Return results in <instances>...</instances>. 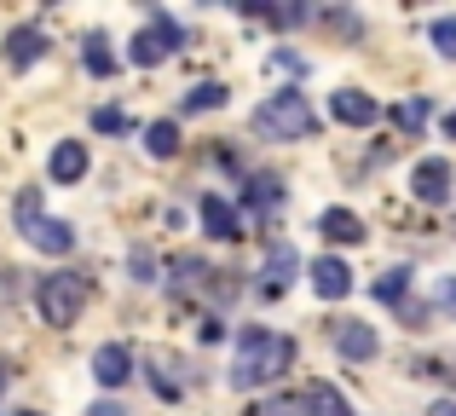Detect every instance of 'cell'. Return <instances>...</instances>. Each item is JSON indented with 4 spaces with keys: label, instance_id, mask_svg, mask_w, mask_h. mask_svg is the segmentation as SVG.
<instances>
[{
    "label": "cell",
    "instance_id": "obj_1",
    "mask_svg": "<svg viewBox=\"0 0 456 416\" xmlns=\"http://www.w3.org/2000/svg\"><path fill=\"white\" fill-rule=\"evenodd\" d=\"M289 364H295V341L289 336H278V330H266V324H248L243 336H237L232 387H237V394H255V387L278 382Z\"/></svg>",
    "mask_w": 456,
    "mask_h": 416
},
{
    "label": "cell",
    "instance_id": "obj_30",
    "mask_svg": "<svg viewBox=\"0 0 456 416\" xmlns=\"http://www.w3.org/2000/svg\"><path fill=\"white\" fill-rule=\"evenodd\" d=\"M428 416H456V405H451V399H439V405L428 411Z\"/></svg>",
    "mask_w": 456,
    "mask_h": 416
},
{
    "label": "cell",
    "instance_id": "obj_28",
    "mask_svg": "<svg viewBox=\"0 0 456 416\" xmlns=\"http://www.w3.org/2000/svg\"><path fill=\"white\" fill-rule=\"evenodd\" d=\"M127 266H134V278H139V283H151V278H156V255H151V249H134V255H127Z\"/></svg>",
    "mask_w": 456,
    "mask_h": 416
},
{
    "label": "cell",
    "instance_id": "obj_3",
    "mask_svg": "<svg viewBox=\"0 0 456 416\" xmlns=\"http://www.w3.org/2000/svg\"><path fill=\"white\" fill-rule=\"evenodd\" d=\"M255 134L260 139H312L318 134V116H312V104L301 93H278V99H266L255 110Z\"/></svg>",
    "mask_w": 456,
    "mask_h": 416
},
{
    "label": "cell",
    "instance_id": "obj_9",
    "mask_svg": "<svg viewBox=\"0 0 456 416\" xmlns=\"http://www.w3.org/2000/svg\"><path fill=\"white\" fill-rule=\"evenodd\" d=\"M335 347H341V359H376V353H381V336H376V324L341 318V324H335Z\"/></svg>",
    "mask_w": 456,
    "mask_h": 416
},
{
    "label": "cell",
    "instance_id": "obj_4",
    "mask_svg": "<svg viewBox=\"0 0 456 416\" xmlns=\"http://www.w3.org/2000/svg\"><path fill=\"white\" fill-rule=\"evenodd\" d=\"M18 232L29 237L41 255H69V249H76V232H69L64 220H46V214H41V192L18 197Z\"/></svg>",
    "mask_w": 456,
    "mask_h": 416
},
{
    "label": "cell",
    "instance_id": "obj_10",
    "mask_svg": "<svg viewBox=\"0 0 456 416\" xmlns=\"http://www.w3.org/2000/svg\"><path fill=\"white\" fill-rule=\"evenodd\" d=\"M312 290H318L323 301H346V295H353V272H346V260H335V255L312 260Z\"/></svg>",
    "mask_w": 456,
    "mask_h": 416
},
{
    "label": "cell",
    "instance_id": "obj_23",
    "mask_svg": "<svg viewBox=\"0 0 456 416\" xmlns=\"http://www.w3.org/2000/svg\"><path fill=\"white\" fill-rule=\"evenodd\" d=\"M278 180H266V174H260V180L255 185H248V208H278Z\"/></svg>",
    "mask_w": 456,
    "mask_h": 416
},
{
    "label": "cell",
    "instance_id": "obj_25",
    "mask_svg": "<svg viewBox=\"0 0 456 416\" xmlns=\"http://www.w3.org/2000/svg\"><path fill=\"white\" fill-rule=\"evenodd\" d=\"M248 416H306V405H301V399H289V394H283V399H266V405H255Z\"/></svg>",
    "mask_w": 456,
    "mask_h": 416
},
{
    "label": "cell",
    "instance_id": "obj_12",
    "mask_svg": "<svg viewBox=\"0 0 456 416\" xmlns=\"http://www.w3.org/2000/svg\"><path fill=\"white\" fill-rule=\"evenodd\" d=\"M330 116H335V122H346V127H370V122H376V99L346 87V93H335V99H330Z\"/></svg>",
    "mask_w": 456,
    "mask_h": 416
},
{
    "label": "cell",
    "instance_id": "obj_34",
    "mask_svg": "<svg viewBox=\"0 0 456 416\" xmlns=\"http://www.w3.org/2000/svg\"><path fill=\"white\" fill-rule=\"evenodd\" d=\"M23 416H41V411H23Z\"/></svg>",
    "mask_w": 456,
    "mask_h": 416
},
{
    "label": "cell",
    "instance_id": "obj_7",
    "mask_svg": "<svg viewBox=\"0 0 456 416\" xmlns=\"http://www.w3.org/2000/svg\"><path fill=\"white\" fill-rule=\"evenodd\" d=\"M295 272H301L295 243H289V237H272V243H266V283H260V290H266V295H283L295 283Z\"/></svg>",
    "mask_w": 456,
    "mask_h": 416
},
{
    "label": "cell",
    "instance_id": "obj_29",
    "mask_svg": "<svg viewBox=\"0 0 456 416\" xmlns=\"http://www.w3.org/2000/svg\"><path fill=\"white\" fill-rule=\"evenodd\" d=\"M93 127H99V134H127V116L122 110H99V116H93Z\"/></svg>",
    "mask_w": 456,
    "mask_h": 416
},
{
    "label": "cell",
    "instance_id": "obj_16",
    "mask_svg": "<svg viewBox=\"0 0 456 416\" xmlns=\"http://www.w3.org/2000/svg\"><path fill=\"white\" fill-rule=\"evenodd\" d=\"M301 405H306V416H353V405H346V394H335L330 382H312L306 394H301Z\"/></svg>",
    "mask_w": 456,
    "mask_h": 416
},
{
    "label": "cell",
    "instance_id": "obj_24",
    "mask_svg": "<svg viewBox=\"0 0 456 416\" xmlns=\"http://www.w3.org/2000/svg\"><path fill=\"white\" fill-rule=\"evenodd\" d=\"M81 58H87V69H93V76H110V69H116V58L104 53V35H93V41H87V53H81Z\"/></svg>",
    "mask_w": 456,
    "mask_h": 416
},
{
    "label": "cell",
    "instance_id": "obj_14",
    "mask_svg": "<svg viewBox=\"0 0 456 416\" xmlns=\"http://www.w3.org/2000/svg\"><path fill=\"white\" fill-rule=\"evenodd\" d=\"M46 174H53L58 185H76L81 174H87V145H76V139H64V145L53 151V162H46Z\"/></svg>",
    "mask_w": 456,
    "mask_h": 416
},
{
    "label": "cell",
    "instance_id": "obj_13",
    "mask_svg": "<svg viewBox=\"0 0 456 416\" xmlns=\"http://www.w3.org/2000/svg\"><path fill=\"white\" fill-rule=\"evenodd\" d=\"M41 53H46V35L35 29V23H23V29L6 35V64H12V69H29Z\"/></svg>",
    "mask_w": 456,
    "mask_h": 416
},
{
    "label": "cell",
    "instance_id": "obj_33",
    "mask_svg": "<svg viewBox=\"0 0 456 416\" xmlns=\"http://www.w3.org/2000/svg\"><path fill=\"white\" fill-rule=\"evenodd\" d=\"M445 134H451V139H456V110H451V122H445Z\"/></svg>",
    "mask_w": 456,
    "mask_h": 416
},
{
    "label": "cell",
    "instance_id": "obj_26",
    "mask_svg": "<svg viewBox=\"0 0 456 416\" xmlns=\"http://www.w3.org/2000/svg\"><path fill=\"white\" fill-rule=\"evenodd\" d=\"M248 12H260V18H272L278 29H289V23H301V18H306V6H248Z\"/></svg>",
    "mask_w": 456,
    "mask_h": 416
},
{
    "label": "cell",
    "instance_id": "obj_22",
    "mask_svg": "<svg viewBox=\"0 0 456 416\" xmlns=\"http://www.w3.org/2000/svg\"><path fill=\"white\" fill-rule=\"evenodd\" d=\"M393 122H399V127H404V134H416V127H422V122H428V99H404V104H399V110H393Z\"/></svg>",
    "mask_w": 456,
    "mask_h": 416
},
{
    "label": "cell",
    "instance_id": "obj_27",
    "mask_svg": "<svg viewBox=\"0 0 456 416\" xmlns=\"http://www.w3.org/2000/svg\"><path fill=\"white\" fill-rule=\"evenodd\" d=\"M428 35H434V46H439L445 58H456V18H439V23H434Z\"/></svg>",
    "mask_w": 456,
    "mask_h": 416
},
{
    "label": "cell",
    "instance_id": "obj_11",
    "mask_svg": "<svg viewBox=\"0 0 456 416\" xmlns=\"http://www.w3.org/2000/svg\"><path fill=\"white\" fill-rule=\"evenodd\" d=\"M93 376H99L104 387H122L127 376H134V347H122V341L99 347V353H93Z\"/></svg>",
    "mask_w": 456,
    "mask_h": 416
},
{
    "label": "cell",
    "instance_id": "obj_19",
    "mask_svg": "<svg viewBox=\"0 0 456 416\" xmlns=\"http://www.w3.org/2000/svg\"><path fill=\"white\" fill-rule=\"evenodd\" d=\"M145 151H151V157H174V151H179V127L174 122H151L145 127Z\"/></svg>",
    "mask_w": 456,
    "mask_h": 416
},
{
    "label": "cell",
    "instance_id": "obj_6",
    "mask_svg": "<svg viewBox=\"0 0 456 416\" xmlns=\"http://www.w3.org/2000/svg\"><path fill=\"white\" fill-rule=\"evenodd\" d=\"M451 180H456V174H451V162L445 157H428V162H416V174H411V192L416 197H422V203H451Z\"/></svg>",
    "mask_w": 456,
    "mask_h": 416
},
{
    "label": "cell",
    "instance_id": "obj_18",
    "mask_svg": "<svg viewBox=\"0 0 456 416\" xmlns=\"http://www.w3.org/2000/svg\"><path fill=\"white\" fill-rule=\"evenodd\" d=\"M145 364H156V387H162V394L167 399H179V394H185V382H179V376H174V353H145Z\"/></svg>",
    "mask_w": 456,
    "mask_h": 416
},
{
    "label": "cell",
    "instance_id": "obj_8",
    "mask_svg": "<svg viewBox=\"0 0 456 416\" xmlns=\"http://www.w3.org/2000/svg\"><path fill=\"white\" fill-rule=\"evenodd\" d=\"M197 208H202V232H208V237H220V243H237V237H243V214L225 203L220 192H208Z\"/></svg>",
    "mask_w": 456,
    "mask_h": 416
},
{
    "label": "cell",
    "instance_id": "obj_20",
    "mask_svg": "<svg viewBox=\"0 0 456 416\" xmlns=\"http://www.w3.org/2000/svg\"><path fill=\"white\" fill-rule=\"evenodd\" d=\"M225 104V87L220 81H197V87L185 93V110H220Z\"/></svg>",
    "mask_w": 456,
    "mask_h": 416
},
{
    "label": "cell",
    "instance_id": "obj_32",
    "mask_svg": "<svg viewBox=\"0 0 456 416\" xmlns=\"http://www.w3.org/2000/svg\"><path fill=\"white\" fill-rule=\"evenodd\" d=\"M6 382H12V371H6V364H0V394H6Z\"/></svg>",
    "mask_w": 456,
    "mask_h": 416
},
{
    "label": "cell",
    "instance_id": "obj_21",
    "mask_svg": "<svg viewBox=\"0 0 456 416\" xmlns=\"http://www.w3.org/2000/svg\"><path fill=\"white\" fill-rule=\"evenodd\" d=\"M404 290H411V266H393V272H381V278H376L381 301H404Z\"/></svg>",
    "mask_w": 456,
    "mask_h": 416
},
{
    "label": "cell",
    "instance_id": "obj_2",
    "mask_svg": "<svg viewBox=\"0 0 456 416\" xmlns=\"http://www.w3.org/2000/svg\"><path fill=\"white\" fill-rule=\"evenodd\" d=\"M87 301H93V278L87 272H53V278H41V290H35V306H41V318L53 330H69Z\"/></svg>",
    "mask_w": 456,
    "mask_h": 416
},
{
    "label": "cell",
    "instance_id": "obj_17",
    "mask_svg": "<svg viewBox=\"0 0 456 416\" xmlns=\"http://www.w3.org/2000/svg\"><path fill=\"white\" fill-rule=\"evenodd\" d=\"M167 272H174V290L179 295H191V290H202V283H208V266H202L197 255H174V266H167Z\"/></svg>",
    "mask_w": 456,
    "mask_h": 416
},
{
    "label": "cell",
    "instance_id": "obj_15",
    "mask_svg": "<svg viewBox=\"0 0 456 416\" xmlns=\"http://www.w3.org/2000/svg\"><path fill=\"white\" fill-rule=\"evenodd\" d=\"M318 232L330 237V243H364V220H358L353 208H323Z\"/></svg>",
    "mask_w": 456,
    "mask_h": 416
},
{
    "label": "cell",
    "instance_id": "obj_31",
    "mask_svg": "<svg viewBox=\"0 0 456 416\" xmlns=\"http://www.w3.org/2000/svg\"><path fill=\"white\" fill-rule=\"evenodd\" d=\"M93 416H127L122 405H93Z\"/></svg>",
    "mask_w": 456,
    "mask_h": 416
},
{
    "label": "cell",
    "instance_id": "obj_5",
    "mask_svg": "<svg viewBox=\"0 0 456 416\" xmlns=\"http://www.w3.org/2000/svg\"><path fill=\"white\" fill-rule=\"evenodd\" d=\"M179 46H185V29H179L174 18H162V12H156V18L145 23V29L134 35V53H127V58H134L139 69H156L162 58H174Z\"/></svg>",
    "mask_w": 456,
    "mask_h": 416
}]
</instances>
